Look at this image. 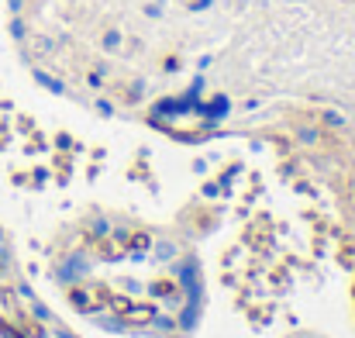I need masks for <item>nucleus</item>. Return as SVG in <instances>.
Here are the masks:
<instances>
[{
	"label": "nucleus",
	"mask_w": 355,
	"mask_h": 338,
	"mask_svg": "<svg viewBox=\"0 0 355 338\" xmlns=\"http://www.w3.org/2000/svg\"><path fill=\"white\" fill-rule=\"evenodd\" d=\"M0 338H76L73 328H66L42 301L38 294L7 321V328L0 332Z\"/></svg>",
	"instance_id": "7ed1b4c3"
},
{
	"label": "nucleus",
	"mask_w": 355,
	"mask_h": 338,
	"mask_svg": "<svg viewBox=\"0 0 355 338\" xmlns=\"http://www.w3.org/2000/svg\"><path fill=\"white\" fill-rule=\"evenodd\" d=\"M35 297V290L28 287L21 266H17V255H14V245L7 238V231L0 228V332L7 328V321Z\"/></svg>",
	"instance_id": "f03ea898"
},
{
	"label": "nucleus",
	"mask_w": 355,
	"mask_h": 338,
	"mask_svg": "<svg viewBox=\"0 0 355 338\" xmlns=\"http://www.w3.org/2000/svg\"><path fill=\"white\" fill-rule=\"evenodd\" d=\"M52 273L69 307L114 335L190 338L204 314L197 252L124 214L76 221L52 252Z\"/></svg>",
	"instance_id": "f257e3e1"
}]
</instances>
